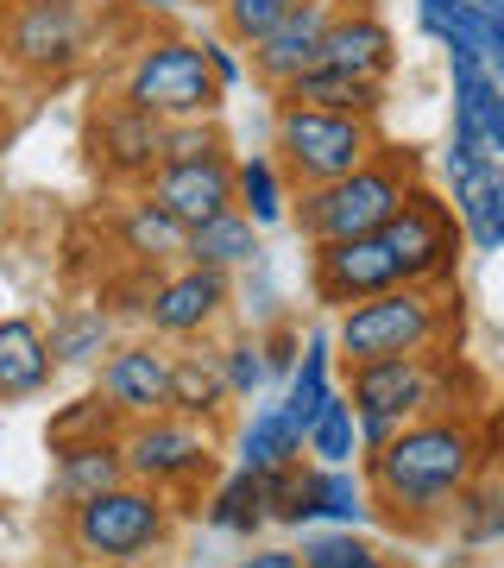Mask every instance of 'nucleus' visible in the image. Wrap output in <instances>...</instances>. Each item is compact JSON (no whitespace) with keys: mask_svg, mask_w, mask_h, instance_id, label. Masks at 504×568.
<instances>
[{"mask_svg":"<svg viewBox=\"0 0 504 568\" xmlns=\"http://www.w3.org/2000/svg\"><path fill=\"white\" fill-rule=\"evenodd\" d=\"M366 480L391 518H435L480 480V436L461 417H416L379 455H366Z\"/></svg>","mask_w":504,"mask_h":568,"instance_id":"1","label":"nucleus"},{"mask_svg":"<svg viewBox=\"0 0 504 568\" xmlns=\"http://www.w3.org/2000/svg\"><path fill=\"white\" fill-rule=\"evenodd\" d=\"M416 196V164L379 152L372 164L347 171V178L322 183V190H302L297 203V227L309 246L328 241H360V234H379L403 203Z\"/></svg>","mask_w":504,"mask_h":568,"instance_id":"2","label":"nucleus"},{"mask_svg":"<svg viewBox=\"0 0 504 568\" xmlns=\"http://www.w3.org/2000/svg\"><path fill=\"white\" fill-rule=\"evenodd\" d=\"M448 297L442 284H391L379 297L341 310V328H335V347H341L347 366L360 361H398V354H429V347L448 335Z\"/></svg>","mask_w":504,"mask_h":568,"instance_id":"3","label":"nucleus"},{"mask_svg":"<svg viewBox=\"0 0 504 568\" xmlns=\"http://www.w3.org/2000/svg\"><path fill=\"white\" fill-rule=\"evenodd\" d=\"M278 164L302 190H322V183L360 171L384 152L379 121L366 114H335V108H302V102H278Z\"/></svg>","mask_w":504,"mask_h":568,"instance_id":"4","label":"nucleus"},{"mask_svg":"<svg viewBox=\"0 0 504 568\" xmlns=\"http://www.w3.org/2000/svg\"><path fill=\"white\" fill-rule=\"evenodd\" d=\"M121 95L145 114H158V121H208L215 108H222V82L208 70V51L196 39H145L126 63V82Z\"/></svg>","mask_w":504,"mask_h":568,"instance_id":"5","label":"nucleus"},{"mask_svg":"<svg viewBox=\"0 0 504 568\" xmlns=\"http://www.w3.org/2000/svg\"><path fill=\"white\" fill-rule=\"evenodd\" d=\"M164 537H171V506L145 480H121V487L70 506V549L89 562H140Z\"/></svg>","mask_w":504,"mask_h":568,"instance_id":"6","label":"nucleus"},{"mask_svg":"<svg viewBox=\"0 0 504 568\" xmlns=\"http://www.w3.org/2000/svg\"><path fill=\"white\" fill-rule=\"evenodd\" d=\"M95 44V13L82 0H13L0 13V58L25 77H63Z\"/></svg>","mask_w":504,"mask_h":568,"instance_id":"7","label":"nucleus"},{"mask_svg":"<svg viewBox=\"0 0 504 568\" xmlns=\"http://www.w3.org/2000/svg\"><path fill=\"white\" fill-rule=\"evenodd\" d=\"M121 455H126V474L145 480V487H196L208 480V467H215V443H208V429H196V417H177V410H164V417H140V424L121 436Z\"/></svg>","mask_w":504,"mask_h":568,"instance_id":"8","label":"nucleus"},{"mask_svg":"<svg viewBox=\"0 0 504 568\" xmlns=\"http://www.w3.org/2000/svg\"><path fill=\"white\" fill-rule=\"evenodd\" d=\"M379 241L391 246L403 284H448L454 278V260H461V234H454V215H448L442 196H429L416 183V196L379 227Z\"/></svg>","mask_w":504,"mask_h":568,"instance_id":"9","label":"nucleus"},{"mask_svg":"<svg viewBox=\"0 0 504 568\" xmlns=\"http://www.w3.org/2000/svg\"><path fill=\"white\" fill-rule=\"evenodd\" d=\"M140 196L152 209H164L171 222H183V227H202V222H215V215H227V209H240L234 203V159H227V152L158 164V171L145 178Z\"/></svg>","mask_w":504,"mask_h":568,"instance_id":"10","label":"nucleus"},{"mask_svg":"<svg viewBox=\"0 0 504 568\" xmlns=\"http://www.w3.org/2000/svg\"><path fill=\"white\" fill-rule=\"evenodd\" d=\"M89 159H95L101 178L145 183L164 164V121L121 95L114 108H101L95 121H89Z\"/></svg>","mask_w":504,"mask_h":568,"instance_id":"11","label":"nucleus"},{"mask_svg":"<svg viewBox=\"0 0 504 568\" xmlns=\"http://www.w3.org/2000/svg\"><path fill=\"white\" fill-rule=\"evenodd\" d=\"M335 13H341V0H302L290 20L271 26V32L253 44V77H259L271 95H284L302 70L322 63V39H328V26H335Z\"/></svg>","mask_w":504,"mask_h":568,"instance_id":"12","label":"nucleus"},{"mask_svg":"<svg viewBox=\"0 0 504 568\" xmlns=\"http://www.w3.org/2000/svg\"><path fill=\"white\" fill-rule=\"evenodd\" d=\"M398 278V260H391V246L379 234H360V241H328L316 246V297L335 310H353L366 297H379L391 291Z\"/></svg>","mask_w":504,"mask_h":568,"instance_id":"13","label":"nucleus"},{"mask_svg":"<svg viewBox=\"0 0 504 568\" xmlns=\"http://www.w3.org/2000/svg\"><path fill=\"white\" fill-rule=\"evenodd\" d=\"M353 410H384L398 424H416L423 410H435L442 398V379L423 354H398V361H360L353 366Z\"/></svg>","mask_w":504,"mask_h":568,"instance_id":"14","label":"nucleus"},{"mask_svg":"<svg viewBox=\"0 0 504 568\" xmlns=\"http://www.w3.org/2000/svg\"><path fill=\"white\" fill-rule=\"evenodd\" d=\"M101 398L121 410V417H164L171 410V354L152 342H133V347H114L101 361Z\"/></svg>","mask_w":504,"mask_h":568,"instance_id":"15","label":"nucleus"},{"mask_svg":"<svg viewBox=\"0 0 504 568\" xmlns=\"http://www.w3.org/2000/svg\"><path fill=\"white\" fill-rule=\"evenodd\" d=\"M222 310H227V272L183 265L177 278L152 284V297H145V323H152V335H202Z\"/></svg>","mask_w":504,"mask_h":568,"instance_id":"16","label":"nucleus"},{"mask_svg":"<svg viewBox=\"0 0 504 568\" xmlns=\"http://www.w3.org/2000/svg\"><path fill=\"white\" fill-rule=\"evenodd\" d=\"M322 63L328 70H347V77L384 82L391 63H398V39H391V26L372 7H341L335 26H328V39H322Z\"/></svg>","mask_w":504,"mask_h":568,"instance_id":"17","label":"nucleus"},{"mask_svg":"<svg viewBox=\"0 0 504 568\" xmlns=\"http://www.w3.org/2000/svg\"><path fill=\"white\" fill-rule=\"evenodd\" d=\"M454 183V215H461V234L480 253H504V164L485 159L473 171H461Z\"/></svg>","mask_w":504,"mask_h":568,"instance_id":"18","label":"nucleus"},{"mask_svg":"<svg viewBox=\"0 0 504 568\" xmlns=\"http://www.w3.org/2000/svg\"><path fill=\"white\" fill-rule=\"evenodd\" d=\"M121 480H133L121 443H101V436L95 443H63L58 448V474H51V499H58V506H82V499L121 487Z\"/></svg>","mask_w":504,"mask_h":568,"instance_id":"19","label":"nucleus"},{"mask_svg":"<svg viewBox=\"0 0 504 568\" xmlns=\"http://www.w3.org/2000/svg\"><path fill=\"white\" fill-rule=\"evenodd\" d=\"M416 26L429 39H442L448 51H480V58L504 51V20L473 0H416Z\"/></svg>","mask_w":504,"mask_h":568,"instance_id":"20","label":"nucleus"},{"mask_svg":"<svg viewBox=\"0 0 504 568\" xmlns=\"http://www.w3.org/2000/svg\"><path fill=\"white\" fill-rule=\"evenodd\" d=\"M51 342H44L39 323L25 316H7L0 323V398H32V392L51 386Z\"/></svg>","mask_w":504,"mask_h":568,"instance_id":"21","label":"nucleus"},{"mask_svg":"<svg viewBox=\"0 0 504 568\" xmlns=\"http://www.w3.org/2000/svg\"><path fill=\"white\" fill-rule=\"evenodd\" d=\"M278 102H302V108H335V114H366V121H379L384 114V82L372 77H347V70H302L290 89H284Z\"/></svg>","mask_w":504,"mask_h":568,"instance_id":"22","label":"nucleus"},{"mask_svg":"<svg viewBox=\"0 0 504 568\" xmlns=\"http://www.w3.org/2000/svg\"><path fill=\"white\" fill-rule=\"evenodd\" d=\"M265 246H259V222L246 209H227L215 222L189 227V246H183V265H208V272H240L253 265Z\"/></svg>","mask_w":504,"mask_h":568,"instance_id":"23","label":"nucleus"},{"mask_svg":"<svg viewBox=\"0 0 504 568\" xmlns=\"http://www.w3.org/2000/svg\"><path fill=\"white\" fill-rule=\"evenodd\" d=\"M328 354H335V335L328 328H316L309 335V347H302V361L290 366V386H284V424L297 429V436H309V424H316V410L335 398V386H328Z\"/></svg>","mask_w":504,"mask_h":568,"instance_id":"24","label":"nucleus"},{"mask_svg":"<svg viewBox=\"0 0 504 568\" xmlns=\"http://www.w3.org/2000/svg\"><path fill=\"white\" fill-rule=\"evenodd\" d=\"M234 398L222 354H171V410L177 417H215Z\"/></svg>","mask_w":504,"mask_h":568,"instance_id":"25","label":"nucleus"},{"mask_svg":"<svg viewBox=\"0 0 504 568\" xmlns=\"http://www.w3.org/2000/svg\"><path fill=\"white\" fill-rule=\"evenodd\" d=\"M302 436L284 424V405H259L253 424L240 429V467L246 474H278V467H297Z\"/></svg>","mask_w":504,"mask_h":568,"instance_id":"26","label":"nucleus"},{"mask_svg":"<svg viewBox=\"0 0 504 568\" xmlns=\"http://www.w3.org/2000/svg\"><path fill=\"white\" fill-rule=\"evenodd\" d=\"M302 455H316V467H347L353 455H366L353 398H341V392H335V398L316 410V424H309V436H302Z\"/></svg>","mask_w":504,"mask_h":568,"instance_id":"27","label":"nucleus"},{"mask_svg":"<svg viewBox=\"0 0 504 568\" xmlns=\"http://www.w3.org/2000/svg\"><path fill=\"white\" fill-rule=\"evenodd\" d=\"M101 354H114L107 347V310L101 304H70L51 323V361L58 366H89L101 361Z\"/></svg>","mask_w":504,"mask_h":568,"instance_id":"28","label":"nucleus"},{"mask_svg":"<svg viewBox=\"0 0 504 568\" xmlns=\"http://www.w3.org/2000/svg\"><path fill=\"white\" fill-rule=\"evenodd\" d=\"M234 203H240L259 227H278L284 215H290L278 164H271V159H234Z\"/></svg>","mask_w":504,"mask_h":568,"instance_id":"29","label":"nucleus"},{"mask_svg":"<svg viewBox=\"0 0 504 568\" xmlns=\"http://www.w3.org/2000/svg\"><path fill=\"white\" fill-rule=\"evenodd\" d=\"M121 234H126V246H133L140 260H183V246H189V227L171 222V215H164V209H152L145 196L126 209Z\"/></svg>","mask_w":504,"mask_h":568,"instance_id":"30","label":"nucleus"},{"mask_svg":"<svg viewBox=\"0 0 504 568\" xmlns=\"http://www.w3.org/2000/svg\"><path fill=\"white\" fill-rule=\"evenodd\" d=\"M265 518H271V506H265V480L259 474H246V467L215 493V506H208V525L215 530H240V537H253Z\"/></svg>","mask_w":504,"mask_h":568,"instance_id":"31","label":"nucleus"},{"mask_svg":"<svg viewBox=\"0 0 504 568\" xmlns=\"http://www.w3.org/2000/svg\"><path fill=\"white\" fill-rule=\"evenodd\" d=\"M302 0H222V20H227V32L240 44H259L271 26H284L290 13H297Z\"/></svg>","mask_w":504,"mask_h":568,"instance_id":"32","label":"nucleus"},{"mask_svg":"<svg viewBox=\"0 0 504 568\" xmlns=\"http://www.w3.org/2000/svg\"><path fill=\"white\" fill-rule=\"evenodd\" d=\"M302 568H391L372 544H360L353 530H335V537H309L302 544Z\"/></svg>","mask_w":504,"mask_h":568,"instance_id":"33","label":"nucleus"},{"mask_svg":"<svg viewBox=\"0 0 504 568\" xmlns=\"http://www.w3.org/2000/svg\"><path fill=\"white\" fill-rule=\"evenodd\" d=\"M454 511H461V537L466 544H492V537H504V493L466 487L461 499H454Z\"/></svg>","mask_w":504,"mask_h":568,"instance_id":"34","label":"nucleus"},{"mask_svg":"<svg viewBox=\"0 0 504 568\" xmlns=\"http://www.w3.org/2000/svg\"><path fill=\"white\" fill-rule=\"evenodd\" d=\"M215 152H227V140H222V126H215V114H208V121H164V164L215 159Z\"/></svg>","mask_w":504,"mask_h":568,"instance_id":"35","label":"nucleus"},{"mask_svg":"<svg viewBox=\"0 0 504 568\" xmlns=\"http://www.w3.org/2000/svg\"><path fill=\"white\" fill-rule=\"evenodd\" d=\"M227 366V386H234V398H259V386L271 379V361H265V342H234L222 354Z\"/></svg>","mask_w":504,"mask_h":568,"instance_id":"36","label":"nucleus"},{"mask_svg":"<svg viewBox=\"0 0 504 568\" xmlns=\"http://www.w3.org/2000/svg\"><path fill=\"white\" fill-rule=\"evenodd\" d=\"M202 51H208V70H215V82H222V89H234V82L246 77V63L234 58V44H222V39H202Z\"/></svg>","mask_w":504,"mask_h":568,"instance_id":"37","label":"nucleus"},{"mask_svg":"<svg viewBox=\"0 0 504 568\" xmlns=\"http://www.w3.org/2000/svg\"><path fill=\"white\" fill-rule=\"evenodd\" d=\"M234 568H302L297 549H253V556H240Z\"/></svg>","mask_w":504,"mask_h":568,"instance_id":"38","label":"nucleus"},{"mask_svg":"<svg viewBox=\"0 0 504 568\" xmlns=\"http://www.w3.org/2000/svg\"><path fill=\"white\" fill-rule=\"evenodd\" d=\"M473 7H485V13H498L504 20V0H473Z\"/></svg>","mask_w":504,"mask_h":568,"instance_id":"39","label":"nucleus"},{"mask_svg":"<svg viewBox=\"0 0 504 568\" xmlns=\"http://www.w3.org/2000/svg\"><path fill=\"white\" fill-rule=\"evenodd\" d=\"M0 234H7V190H0Z\"/></svg>","mask_w":504,"mask_h":568,"instance_id":"40","label":"nucleus"},{"mask_svg":"<svg viewBox=\"0 0 504 568\" xmlns=\"http://www.w3.org/2000/svg\"><path fill=\"white\" fill-rule=\"evenodd\" d=\"M89 568H140V562H89Z\"/></svg>","mask_w":504,"mask_h":568,"instance_id":"41","label":"nucleus"},{"mask_svg":"<svg viewBox=\"0 0 504 568\" xmlns=\"http://www.w3.org/2000/svg\"><path fill=\"white\" fill-rule=\"evenodd\" d=\"M145 7H158V13H164V7H177V0H145Z\"/></svg>","mask_w":504,"mask_h":568,"instance_id":"42","label":"nucleus"},{"mask_svg":"<svg viewBox=\"0 0 504 568\" xmlns=\"http://www.w3.org/2000/svg\"><path fill=\"white\" fill-rule=\"evenodd\" d=\"M7 7H13V0H0V13H7Z\"/></svg>","mask_w":504,"mask_h":568,"instance_id":"43","label":"nucleus"}]
</instances>
